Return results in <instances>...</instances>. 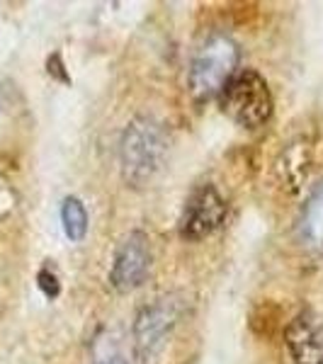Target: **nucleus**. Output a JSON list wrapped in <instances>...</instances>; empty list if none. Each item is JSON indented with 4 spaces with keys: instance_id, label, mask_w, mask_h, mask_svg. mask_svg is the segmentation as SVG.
Listing matches in <instances>:
<instances>
[{
    "instance_id": "nucleus-1",
    "label": "nucleus",
    "mask_w": 323,
    "mask_h": 364,
    "mask_svg": "<svg viewBox=\"0 0 323 364\" xmlns=\"http://www.w3.org/2000/svg\"><path fill=\"white\" fill-rule=\"evenodd\" d=\"M168 156V136L151 117H134L120 139V168L129 187L141 190L161 173Z\"/></svg>"
},
{
    "instance_id": "nucleus-2",
    "label": "nucleus",
    "mask_w": 323,
    "mask_h": 364,
    "mask_svg": "<svg viewBox=\"0 0 323 364\" xmlns=\"http://www.w3.org/2000/svg\"><path fill=\"white\" fill-rule=\"evenodd\" d=\"M238 44L228 34L214 32L199 44L197 54L192 56L187 85L197 102H207L221 92L231 75L238 70Z\"/></svg>"
},
{
    "instance_id": "nucleus-3",
    "label": "nucleus",
    "mask_w": 323,
    "mask_h": 364,
    "mask_svg": "<svg viewBox=\"0 0 323 364\" xmlns=\"http://www.w3.org/2000/svg\"><path fill=\"white\" fill-rule=\"evenodd\" d=\"M219 107L233 124L243 129H258L270 122L275 100L268 80L253 68H238L231 80L221 87Z\"/></svg>"
},
{
    "instance_id": "nucleus-4",
    "label": "nucleus",
    "mask_w": 323,
    "mask_h": 364,
    "mask_svg": "<svg viewBox=\"0 0 323 364\" xmlns=\"http://www.w3.org/2000/svg\"><path fill=\"white\" fill-rule=\"evenodd\" d=\"M185 314V299L180 294H163L139 311L134 321V345L141 360H151L161 352L170 333Z\"/></svg>"
},
{
    "instance_id": "nucleus-5",
    "label": "nucleus",
    "mask_w": 323,
    "mask_h": 364,
    "mask_svg": "<svg viewBox=\"0 0 323 364\" xmlns=\"http://www.w3.org/2000/svg\"><path fill=\"white\" fill-rule=\"evenodd\" d=\"M226 214H228L226 199L219 195V190L214 185L204 182V185L195 187L190 192V197H187L185 209L178 221L180 238L195 243V240L211 236L226 221Z\"/></svg>"
},
{
    "instance_id": "nucleus-6",
    "label": "nucleus",
    "mask_w": 323,
    "mask_h": 364,
    "mask_svg": "<svg viewBox=\"0 0 323 364\" xmlns=\"http://www.w3.org/2000/svg\"><path fill=\"white\" fill-rule=\"evenodd\" d=\"M154 252H151V240L144 231H132L122 240L115 252L112 269H110V284L120 294L139 289L149 277Z\"/></svg>"
},
{
    "instance_id": "nucleus-7",
    "label": "nucleus",
    "mask_w": 323,
    "mask_h": 364,
    "mask_svg": "<svg viewBox=\"0 0 323 364\" xmlns=\"http://www.w3.org/2000/svg\"><path fill=\"white\" fill-rule=\"evenodd\" d=\"M285 345L295 364H323V314L304 309L285 331Z\"/></svg>"
},
{
    "instance_id": "nucleus-8",
    "label": "nucleus",
    "mask_w": 323,
    "mask_h": 364,
    "mask_svg": "<svg viewBox=\"0 0 323 364\" xmlns=\"http://www.w3.org/2000/svg\"><path fill=\"white\" fill-rule=\"evenodd\" d=\"M297 231L304 248L311 252H323V182L314 187V192L304 202Z\"/></svg>"
},
{
    "instance_id": "nucleus-9",
    "label": "nucleus",
    "mask_w": 323,
    "mask_h": 364,
    "mask_svg": "<svg viewBox=\"0 0 323 364\" xmlns=\"http://www.w3.org/2000/svg\"><path fill=\"white\" fill-rule=\"evenodd\" d=\"M61 226L70 243H80L88 236V209L78 197H66L61 204Z\"/></svg>"
},
{
    "instance_id": "nucleus-10",
    "label": "nucleus",
    "mask_w": 323,
    "mask_h": 364,
    "mask_svg": "<svg viewBox=\"0 0 323 364\" xmlns=\"http://www.w3.org/2000/svg\"><path fill=\"white\" fill-rule=\"evenodd\" d=\"M37 284H39V289H42V294H44L46 299H56L58 294H61V284H58L56 272H51L49 267H42V269H39Z\"/></svg>"
},
{
    "instance_id": "nucleus-11",
    "label": "nucleus",
    "mask_w": 323,
    "mask_h": 364,
    "mask_svg": "<svg viewBox=\"0 0 323 364\" xmlns=\"http://www.w3.org/2000/svg\"><path fill=\"white\" fill-rule=\"evenodd\" d=\"M46 66H49V73L56 75L61 83H70V78H68V73H66V66L61 63V56H58V54L49 56V63H46Z\"/></svg>"
},
{
    "instance_id": "nucleus-12",
    "label": "nucleus",
    "mask_w": 323,
    "mask_h": 364,
    "mask_svg": "<svg viewBox=\"0 0 323 364\" xmlns=\"http://www.w3.org/2000/svg\"><path fill=\"white\" fill-rule=\"evenodd\" d=\"M97 364H127L122 357H107V360H102V362H97Z\"/></svg>"
}]
</instances>
